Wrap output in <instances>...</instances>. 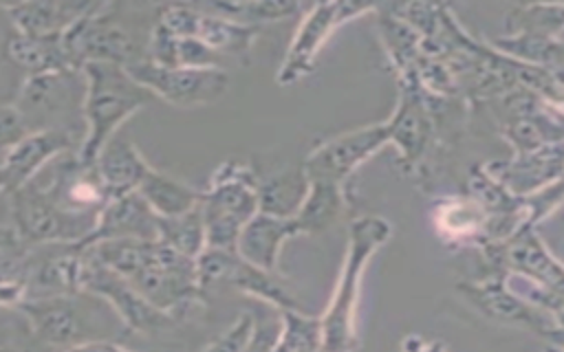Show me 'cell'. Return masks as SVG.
Here are the masks:
<instances>
[{
  "label": "cell",
  "instance_id": "6da1fadb",
  "mask_svg": "<svg viewBox=\"0 0 564 352\" xmlns=\"http://www.w3.org/2000/svg\"><path fill=\"white\" fill-rule=\"evenodd\" d=\"M392 238V222L383 216H359L348 227L346 253L339 277L326 310L319 315L322 323V352H355L357 308L361 293V277L372 255Z\"/></svg>",
  "mask_w": 564,
  "mask_h": 352
},
{
  "label": "cell",
  "instance_id": "7a4b0ae2",
  "mask_svg": "<svg viewBox=\"0 0 564 352\" xmlns=\"http://www.w3.org/2000/svg\"><path fill=\"white\" fill-rule=\"evenodd\" d=\"M79 70L84 75V139L77 147V158L93 165L97 152L117 134V130L156 99L117 64L90 62Z\"/></svg>",
  "mask_w": 564,
  "mask_h": 352
},
{
  "label": "cell",
  "instance_id": "3957f363",
  "mask_svg": "<svg viewBox=\"0 0 564 352\" xmlns=\"http://www.w3.org/2000/svg\"><path fill=\"white\" fill-rule=\"evenodd\" d=\"M13 310L22 315L31 339L51 352L84 341L112 339L108 332H123L121 326H115L119 319L110 306L84 290L73 295L24 297Z\"/></svg>",
  "mask_w": 564,
  "mask_h": 352
},
{
  "label": "cell",
  "instance_id": "277c9868",
  "mask_svg": "<svg viewBox=\"0 0 564 352\" xmlns=\"http://www.w3.org/2000/svg\"><path fill=\"white\" fill-rule=\"evenodd\" d=\"M205 249L234 251L240 229L258 213V176L240 161L216 167L200 194Z\"/></svg>",
  "mask_w": 564,
  "mask_h": 352
},
{
  "label": "cell",
  "instance_id": "5b68a950",
  "mask_svg": "<svg viewBox=\"0 0 564 352\" xmlns=\"http://www.w3.org/2000/svg\"><path fill=\"white\" fill-rule=\"evenodd\" d=\"M66 57L75 70L90 62L128 68L145 57L137 26L121 18V4L93 2V7L62 35Z\"/></svg>",
  "mask_w": 564,
  "mask_h": 352
},
{
  "label": "cell",
  "instance_id": "8992f818",
  "mask_svg": "<svg viewBox=\"0 0 564 352\" xmlns=\"http://www.w3.org/2000/svg\"><path fill=\"white\" fill-rule=\"evenodd\" d=\"M84 75L82 70L64 68L24 77L11 106L20 114L26 132L62 130L82 139L77 128L82 121ZM82 145V143H79Z\"/></svg>",
  "mask_w": 564,
  "mask_h": 352
},
{
  "label": "cell",
  "instance_id": "52a82bcc",
  "mask_svg": "<svg viewBox=\"0 0 564 352\" xmlns=\"http://www.w3.org/2000/svg\"><path fill=\"white\" fill-rule=\"evenodd\" d=\"M7 198L11 213V233L26 249L59 242H82L93 231L97 218L59 209L31 180L11 191Z\"/></svg>",
  "mask_w": 564,
  "mask_h": 352
},
{
  "label": "cell",
  "instance_id": "ba28073f",
  "mask_svg": "<svg viewBox=\"0 0 564 352\" xmlns=\"http://www.w3.org/2000/svg\"><path fill=\"white\" fill-rule=\"evenodd\" d=\"M126 282H130L148 304L174 319L187 308L205 304L196 282V260L178 255L159 240L148 262Z\"/></svg>",
  "mask_w": 564,
  "mask_h": 352
},
{
  "label": "cell",
  "instance_id": "9c48e42d",
  "mask_svg": "<svg viewBox=\"0 0 564 352\" xmlns=\"http://www.w3.org/2000/svg\"><path fill=\"white\" fill-rule=\"evenodd\" d=\"M469 306H474L489 321L529 330L542 339L560 345L562 321L533 306L522 293L509 286L507 277L489 275L485 279H465L456 286Z\"/></svg>",
  "mask_w": 564,
  "mask_h": 352
},
{
  "label": "cell",
  "instance_id": "30bf717a",
  "mask_svg": "<svg viewBox=\"0 0 564 352\" xmlns=\"http://www.w3.org/2000/svg\"><path fill=\"white\" fill-rule=\"evenodd\" d=\"M196 282L203 299L218 286H231L275 310L297 308V301L291 297L278 273H267L245 262L236 251L203 249L196 257Z\"/></svg>",
  "mask_w": 564,
  "mask_h": 352
},
{
  "label": "cell",
  "instance_id": "8fae6325",
  "mask_svg": "<svg viewBox=\"0 0 564 352\" xmlns=\"http://www.w3.org/2000/svg\"><path fill=\"white\" fill-rule=\"evenodd\" d=\"M154 99L176 108H205L220 101L229 90L225 68H167L145 57L126 68Z\"/></svg>",
  "mask_w": 564,
  "mask_h": 352
},
{
  "label": "cell",
  "instance_id": "7c38bea8",
  "mask_svg": "<svg viewBox=\"0 0 564 352\" xmlns=\"http://www.w3.org/2000/svg\"><path fill=\"white\" fill-rule=\"evenodd\" d=\"M375 4L364 2H319L313 4L300 20L295 35L286 48V55L278 68L275 81L280 86H291L304 79L328 37L346 22L375 11Z\"/></svg>",
  "mask_w": 564,
  "mask_h": 352
},
{
  "label": "cell",
  "instance_id": "4fadbf2b",
  "mask_svg": "<svg viewBox=\"0 0 564 352\" xmlns=\"http://www.w3.org/2000/svg\"><path fill=\"white\" fill-rule=\"evenodd\" d=\"M491 275H516L529 284L562 293V264L544 244L535 227H520L500 242L480 246Z\"/></svg>",
  "mask_w": 564,
  "mask_h": 352
},
{
  "label": "cell",
  "instance_id": "5bb4252c",
  "mask_svg": "<svg viewBox=\"0 0 564 352\" xmlns=\"http://www.w3.org/2000/svg\"><path fill=\"white\" fill-rule=\"evenodd\" d=\"M82 290L99 297L110 306V310L117 315L123 334L143 332L152 334L163 330L174 321V317L156 310L152 304H148L123 277L99 264L86 249L84 255V271H82Z\"/></svg>",
  "mask_w": 564,
  "mask_h": 352
},
{
  "label": "cell",
  "instance_id": "9a60e30c",
  "mask_svg": "<svg viewBox=\"0 0 564 352\" xmlns=\"http://www.w3.org/2000/svg\"><path fill=\"white\" fill-rule=\"evenodd\" d=\"M388 145L386 123H370L348 132H341L319 145H315L302 163L306 178H324L339 185H348V178Z\"/></svg>",
  "mask_w": 564,
  "mask_h": 352
},
{
  "label": "cell",
  "instance_id": "2e32d148",
  "mask_svg": "<svg viewBox=\"0 0 564 352\" xmlns=\"http://www.w3.org/2000/svg\"><path fill=\"white\" fill-rule=\"evenodd\" d=\"M386 123L388 143L399 150L405 169L421 163L434 132V119L425 101V92L414 75L399 77V101L392 117Z\"/></svg>",
  "mask_w": 564,
  "mask_h": 352
},
{
  "label": "cell",
  "instance_id": "e0dca14e",
  "mask_svg": "<svg viewBox=\"0 0 564 352\" xmlns=\"http://www.w3.org/2000/svg\"><path fill=\"white\" fill-rule=\"evenodd\" d=\"M82 139L62 130H37L24 134L0 158V194L9 196L26 185L48 161L77 152Z\"/></svg>",
  "mask_w": 564,
  "mask_h": 352
},
{
  "label": "cell",
  "instance_id": "ac0fdd59",
  "mask_svg": "<svg viewBox=\"0 0 564 352\" xmlns=\"http://www.w3.org/2000/svg\"><path fill=\"white\" fill-rule=\"evenodd\" d=\"M121 238L156 240V216L137 191L108 198L97 211L93 231L77 244L90 246L104 240Z\"/></svg>",
  "mask_w": 564,
  "mask_h": 352
},
{
  "label": "cell",
  "instance_id": "d6986e66",
  "mask_svg": "<svg viewBox=\"0 0 564 352\" xmlns=\"http://www.w3.org/2000/svg\"><path fill=\"white\" fill-rule=\"evenodd\" d=\"M485 167L513 196H529L562 180V143H551L527 154H513L509 161L489 163Z\"/></svg>",
  "mask_w": 564,
  "mask_h": 352
},
{
  "label": "cell",
  "instance_id": "ffe728a7",
  "mask_svg": "<svg viewBox=\"0 0 564 352\" xmlns=\"http://www.w3.org/2000/svg\"><path fill=\"white\" fill-rule=\"evenodd\" d=\"M93 2H11L0 4V11L9 18L15 33L29 37H62Z\"/></svg>",
  "mask_w": 564,
  "mask_h": 352
},
{
  "label": "cell",
  "instance_id": "44dd1931",
  "mask_svg": "<svg viewBox=\"0 0 564 352\" xmlns=\"http://www.w3.org/2000/svg\"><path fill=\"white\" fill-rule=\"evenodd\" d=\"M295 235H297V229L291 218H280V216L258 211L240 229L234 251L245 262H249L267 273H278V260H280L282 244Z\"/></svg>",
  "mask_w": 564,
  "mask_h": 352
},
{
  "label": "cell",
  "instance_id": "7402d4cb",
  "mask_svg": "<svg viewBox=\"0 0 564 352\" xmlns=\"http://www.w3.org/2000/svg\"><path fill=\"white\" fill-rule=\"evenodd\" d=\"M93 165L108 198L137 191L152 167L130 139L117 134L97 152Z\"/></svg>",
  "mask_w": 564,
  "mask_h": 352
},
{
  "label": "cell",
  "instance_id": "603a6c76",
  "mask_svg": "<svg viewBox=\"0 0 564 352\" xmlns=\"http://www.w3.org/2000/svg\"><path fill=\"white\" fill-rule=\"evenodd\" d=\"M306 196L291 218L297 235H317L328 231L346 209V185L324 180V178H306Z\"/></svg>",
  "mask_w": 564,
  "mask_h": 352
},
{
  "label": "cell",
  "instance_id": "cb8c5ba5",
  "mask_svg": "<svg viewBox=\"0 0 564 352\" xmlns=\"http://www.w3.org/2000/svg\"><path fill=\"white\" fill-rule=\"evenodd\" d=\"M2 53L26 77L73 68L66 57L62 37H29L13 31L4 37Z\"/></svg>",
  "mask_w": 564,
  "mask_h": 352
},
{
  "label": "cell",
  "instance_id": "d4e9b609",
  "mask_svg": "<svg viewBox=\"0 0 564 352\" xmlns=\"http://www.w3.org/2000/svg\"><path fill=\"white\" fill-rule=\"evenodd\" d=\"M434 227L438 235L449 242H476L487 240V213L469 196H447L434 207Z\"/></svg>",
  "mask_w": 564,
  "mask_h": 352
},
{
  "label": "cell",
  "instance_id": "484cf974",
  "mask_svg": "<svg viewBox=\"0 0 564 352\" xmlns=\"http://www.w3.org/2000/svg\"><path fill=\"white\" fill-rule=\"evenodd\" d=\"M137 194L156 218H172L198 207L203 189H194L192 185L150 167L137 187Z\"/></svg>",
  "mask_w": 564,
  "mask_h": 352
},
{
  "label": "cell",
  "instance_id": "4316f807",
  "mask_svg": "<svg viewBox=\"0 0 564 352\" xmlns=\"http://www.w3.org/2000/svg\"><path fill=\"white\" fill-rule=\"evenodd\" d=\"M306 174L302 165L286 167L282 172L269 174L267 178H258V211L293 218L306 196Z\"/></svg>",
  "mask_w": 564,
  "mask_h": 352
},
{
  "label": "cell",
  "instance_id": "83f0119b",
  "mask_svg": "<svg viewBox=\"0 0 564 352\" xmlns=\"http://www.w3.org/2000/svg\"><path fill=\"white\" fill-rule=\"evenodd\" d=\"M198 9V7H196ZM260 29L242 26L236 22H229L225 18H218L214 13L198 9V22L194 37L205 44L209 51H214L220 57H247Z\"/></svg>",
  "mask_w": 564,
  "mask_h": 352
},
{
  "label": "cell",
  "instance_id": "f1b7e54d",
  "mask_svg": "<svg viewBox=\"0 0 564 352\" xmlns=\"http://www.w3.org/2000/svg\"><path fill=\"white\" fill-rule=\"evenodd\" d=\"M491 48L498 53L527 64L535 68H544L560 77L562 73V40L549 37V35H535V33H516L505 35L491 42Z\"/></svg>",
  "mask_w": 564,
  "mask_h": 352
},
{
  "label": "cell",
  "instance_id": "f546056e",
  "mask_svg": "<svg viewBox=\"0 0 564 352\" xmlns=\"http://www.w3.org/2000/svg\"><path fill=\"white\" fill-rule=\"evenodd\" d=\"M200 11L214 13L218 18H225L229 22L260 29L262 24L280 22L286 18H293L295 13H302V7L297 2L289 0H251V2H196Z\"/></svg>",
  "mask_w": 564,
  "mask_h": 352
},
{
  "label": "cell",
  "instance_id": "4dcf8cb0",
  "mask_svg": "<svg viewBox=\"0 0 564 352\" xmlns=\"http://www.w3.org/2000/svg\"><path fill=\"white\" fill-rule=\"evenodd\" d=\"M156 240L163 246L176 251L178 255L196 260L205 249L200 207H194L172 218H156Z\"/></svg>",
  "mask_w": 564,
  "mask_h": 352
},
{
  "label": "cell",
  "instance_id": "1f68e13d",
  "mask_svg": "<svg viewBox=\"0 0 564 352\" xmlns=\"http://www.w3.org/2000/svg\"><path fill=\"white\" fill-rule=\"evenodd\" d=\"M280 330L271 352H319L322 323L319 315H306L300 308L278 310Z\"/></svg>",
  "mask_w": 564,
  "mask_h": 352
},
{
  "label": "cell",
  "instance_id": "d6a6232c",
  "mask_svg": "<svg viewBox=\"0 0 564 352\" xmlns=\"http://www.w3.org/2000/svg\"><path fill=\"white\" fill-rule=\"evenodd\" d=\"M562 15L564 4H518L507 11V35L516 33H535L562 40Z\"/></svg>",
  "mask_w": 564,
  "mask_h": 352
},
{
  "label": "cell",
  "instance_id": "836d02e7",
  "mask_svg": "<svg viewBox=\"0 0 564 352\" xmlns=\"http://www.w3.org/2000/svg\"><path fill=\"white\" fill-rule=\"evenodd\" d=\"M251 328H253V317L251 312H245L236 319V323L229 330H225L216 341H212L200 352H247Z\"/></svg>",
  "mask_w": 564,
  "mask_h": 352
},
{
  "label": "cell",
  "instance_id": "e575fe53",
  "mask_svg": "<svg viewBox=\"0 0 564 352\" xmlns=\"http://www.w3.org/2000/svg\"><path fill=\"white\" fill-rule=\"evenodd\" d=\"M26 132L20 114L11 101H0V152L4 154L13 143H18Z\"/></svg>",
  "mask_w": 564,
  "mask_h": 352
},
{
  "label": "cell",
  "instance_id": "d590c367",
  "mask_svg": "<svg viewBox=\"0 0 564 352\" xmlns=\"http://www.w3.org/2000/svg\"><path fill=\"white\" fill-rule=\"evenodd\" d=\"M401 352H447V348L438 339H425L421 334H408L401 341Z\"/></svg>",
  "mask_w": 564,
  "mask_h": 352
},
{
  "label": "cell",
  "instance_id": "8d00e7d4",
  "mask_svg": "<svg viewBox=\"0 0 564 352\" xmlns=\"http://www.w3.org/2000/svg\"><path fill=\"white\" fill-rule=\"evenodd\" d=\"M59 352H134V350H128L112 339H95V341H84V343L70 345Z\"/></svg>",
  "mask_w": 564,
  "mask_h": 352
},
{
  "label": "cell",
  "instance_id": "74e56055",
  "mask_svg": "<svg viewBox=\"0 0 564 352\" xmlns=\"http://www.w3.org/2000/svg\"><path fill=\"white\" fill-rule=\"evenodd\" d=\"M0 352H15V350H4V348H0Z\"/></svg>",
  "mask_w": 564,
  "mask_h": 352
},
{
  "label": "cell",
  "instance_id": "f35d334b",
  "mask_svg": "<svg viewBox=\"0 0 564 352\" xmlns=\"http://www.w3.org/2000/svg\"><path fill=\"white\" fill-rule=\"evenodd\" d=\"M319 352H322V350H319Z\"/></svg>",
  "mask_w": 564,
  "mask_h": 352
}]
</instances>
